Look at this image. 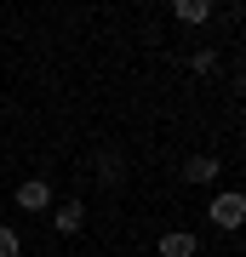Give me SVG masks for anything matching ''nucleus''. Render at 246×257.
I'll list each match as a JSON object with an SVG mask.
<instances>
[{
	"mask_svg": "<svg viewBox=\"0 0 246 257\" xmlns=\"http://www.w3.org/2000/svg\"><path fill=\"white\" fill-rule=\"evenodd\" d=\"M172 12H178L183 23H206V18H212V0H178Z\"/></svg>",
	"mask_w": 246,
	"mask_h": 257,
	"instance_id": "423d86ee",
	"label": "nucleus"
},
{
	"mask_svg": "<svg viewBox=\"0 0 246 257\" xmlns=\"http://www.w3.org/2000/svg\"><path fill=\"white\" fill-rule=\"evenodd\" d=\"M23 251V240H18V229H0V257H18Z\"/></svg>",
	"mask_w": 246,
	"mask_h": 257,
	"instance_id": "6e6552de",
	"label": "nucleus"
},
{
	"mask_svg": "<svg viewBox=\"0 0 246 257\" xmlns=\"http://www.w3.org/2000/svg\"><path fill=\"white\" fill-rule=\"evenodd\" d=\"M206 217H212V229H240V223H246V194L240 189H218Z\"/></svg>",
	"mask_w": 246,
	"mask_h": 257,
	"instance_id": "f257e3e1",
	"label": "nucleus"
},
{
	"mask_svg": "<svg viewBox=\"0 0 246 257\" xmlns=\"http://www.w3.org/2000/svg\"><path fill=\"white\" fill-rule=\"evenodd\" d=\"M183 177L189 183H218V155H189L183 160Z\"/></svg>",
	"mask_w": 246,
	"mask_h": 257,
	"instance_id": "39448f33",
	"label": "nucleus"
},
{
	"mask_svg": "<svg viewBox=\"0 0 246 257\" xmlns=\"http://www.w3.org/2000/svg\"><path fill=\"white\" fill-rule=\"evenodd\" d=\"M80 223H86V206L80 200H63V206L52 211V229L57 234H80Z\"/></svg>",
	"mask_w": 246,
	"mask_h": 257,
	"instance_id": "20e7f679",
	"label": "nucleus"
},
{
	"mask_svg": "<svg viewBox=\"0 0 246 257\" xmlns=\"http://www.w3.org/2000/svg\"><path fill=\"white\" fill-rule=\"evenodd\" d=\"M189 69H195V74H212V69H218V46H201V52H189Z\"/></svg>",
	"mask_w": 246,
	"mask_h": 257,
	"instance_id": "0eeeda50",
	"label": "nucleus"
},
{
	"mask_svg": "<svg viewBox=\"0 0 246 257\" xmlns=\"http://www.w3.org/2000/svg\"><path fill=\"white\" fill-rule=\"evenodd\" d=\"M12 200H18L23 211H46V206H52V183H46V177H29V183L12 189Z\"/></svg>",
	"mask_w": 246,
	"mask_h": 257,
	"instance_id": "f03ea898",
	"label": "nucleus"
},
{
	"mask_svg": "<svg viewBox=\"0 0 246 257\" xmlns=\"http://www.w3.org/2000/svg\"><path fill=\"white\" fill-rule=\"evenodd\" d=\"M195 251H201V240L189 229H166L160 234V257H195Z\"/></svg>",
	"mask_w": 246,
	"mask_h": 257,
	"instance_id": "7ed1b4c3",
	"label": "nucleus"
}]
</instances>
